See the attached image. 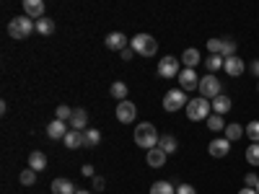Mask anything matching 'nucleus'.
<instances>
[{
    "label": "nucleus",
    "instance_id": "1",
    "mask_svg": "<svg viewBox=\"0 0 259 194\" xmlns=\"http://www.w3.org/2000/svg\"><path fill=\"white\" fill-rule=\"evenodd\" d=\"M158 129L150 124V122H140L138 127H135V145H140L143 150H153V148H158Z\"/></svg>",
    "mask_w": 259,
    "mask_h": 194
},
{
    "label": "nucleus",
    "instance_id": "2",
    "mask_svg": "<svg viewBox=\"0 0 259 194\" xmlns=\"http://www.w3.org/2000/svg\"><path fill=\"white\" fill-rule=\"evenodd\" d=\"M36 31V21L29 16H16L13 21H8V34L13 39H29Z\"/></svg>",
    "mask_w": 259,
    "mask_h": 194
},
{
    "label": "nucleus",
    "instance_id": "3",
    "mask_svg": "<svg viewBox=\"0 0 259 194\" xmlns=\"http://www.w3.org/2000/svg\"><path fill=\"white\" fill-rule=\"evenodd\" d=\"M210 114H212V104H210L207 99H202V96L192 99V101L187 104V117H189L192 122H207Z\"/></svg>",
    "mask_w": 259,
    "mask_h": 194
},
{
    "label": "nucleus",
    "instance_id": "4",
    "mask_svg": "<svg viewBox=\"0 0 259 194\" xmlns=\"http://www.w3.org/2000/svg\"><path fill=\"white\" fill-rule=\"evenodd\" d=\"M130 47H133L135 55H143V57H153L158 52V41L150 36V34H138L130 39Z\"/></svg>",
    "mask_w": 259,
    "mask_h": 194
},
{
    "label": "nucleus",
    "instance_id": "5",
    "mask_svg": "<svg viewBox=\"0 0 259 194\" xmlns=\"http://www.w3.org/2000/svg\"><path fill=\"white\" fill-rule=\"evenodd\" d=\"M197 91H200V96L207 99V101H210V99H218V96L223 93V83L215 78L212 73H207V75L200 78V88H197Z\"/></svg>",
    "mask_w": 259,
    "mask_h": 194
},
{
    "label": "nucleus",
    "instance_id": "6",
    "mask_svg": "<svg viewBox=\"0 0 259 194\" xmlns=\"http://www.w3.org/2000/svg\"><path fill=\"white\" fill-rule=\"evenodd\" d=\"M187 104H189V99H187V93L182 88H171V91L163 93V109L166 112H179L182 106L187 109Z\"/></svg>",
    "mask_w": 259,
    "mask_h": 194
},
{
    "label": "nucleus",
    "instance_id": "7",
    "mask_svg": "<svg viewBox=\"0 0 259 194\" xmlns=\"http://www.w3.org/2000/svg\"><path fill=\"white\" fill-rule=\"evenodd\" d=\"M179 73H182V60H177L174 55H166V57H161V62H158V75L161 78H179Z\"/></svg>",
    "mask_w": 259,
    "mask_h": 194
},
{
    "label": "nucleus",
    "instance_id": "8",
    "mask_svg": "<svg viewBox=\"0 0 259 194\" xmlns=\"http://www.w3.org/2000/svg\"><path fill=\"white\" fill-rule=\"evenodd\" d=\"M135 117H138V106L133 101H119L117 104V119H119V124H133Z\"/></svg>",
    "mask_w": 259,
    "mask_h": 194
},
{
    "label": "nucleus",
    "instance_id": "9",
    "mask_svg": "<svg viewBox=\"0 0 259 194\" xmlns=\"http://www.w3.org/2000/svg\"><path fill=\"white\" fill-rule=\"evenodd\" d=\"M179 83H182V91H184V93H187V91H197V88H200V75H197V70L184 68V70L179 73Z\"/></svg>",
    "mask_w": 259,
    "mask_h": 194
},
{
    "label": "nucleus",
    "instance_id": "10",
    "mask_svg": "<svg viewBox=\"0 0 259 194\" xmlns=\"http://www.w3.org/2000/svg\"><path fill=\"white\" fill-rule=\"evenodd\" d=\"M207 153H210L212 158H226V156L231 153V142H228L226 137H215V140H210V145H207Z\"/></svg>",
    "mask_w": 259,
    "mask_h": 194
},
{
    "label": "nucleus",
    "instance_id": "11",
    "mask_svg": "<svg viewBox=\"0 0 259 194\" xmlns=\"http://www.w3.org/2000/svg\"><path fill=\"white\" fill-rule=\"evenodd\" d=\"M104 44L109 47V50H114V52H124V50H127V44H130V39H127L122 31H112V34H106Z\"/></svg>",
    "mask_w": 259,
    "mask_h": 194
},
{
    "label": "nucleus",
    "instance_id": "12",
    "mask_svg": "<svg viewBox=\"0 0 259 194\" xmlns=\"http://www.w3.org/2000/svg\"><path fill=\"white\" fill-rule=\"evenodd\" d=\"M68 132H70V129H68V122L55 119V122L47 124V137H50V140H65V135H68Z\"/></svg>",
    "mask_w": 259,
    "mask_h": 194
},
{
    "label": "nucleus",
    "instance_id": "13",
    "mask_svg": "<svg viewBox=\"0 0 259 194\" xmlns=\"http://www.w3.org/2000/svg\"><path fill=\"white\" fill-rule=\"evenodd\" d=\"M24 16L39 21V18H45V3L41 0H24Z\"/></svg>",
    "mask_w": 259,
    "mask_h": 194
},
{
    "label": "nucleus",
    "instance_id": "14",
    "mask_svg": "<svg viewBox=\"0 0 259 194\" xmlns=\"http://www.w3.org/2000/svg\"><path fill=\"white\" fill-rule=\"evenodd\" d=\"M70 129H78V132H83V129H89V112L85 109H73V117H70Z\"/></svg>",
    "mask_w": 259,
    "mask_h": 194
},
{
    "label": "nucleus",
    "instance_id": "15",
    "mask_svg": "<svg viewBox=\"0 0 259 194\" xmlns=\"http://www.w3.org/2000/svg\"><path fill=\"white\" fill-rule=\"evenodd\" d=\"M223 70L231 75V78H239L244 73V60L239 55H233V57H226V65H223Z\"/></svg>",
    "mask_w": 259,
    "mask_h": 194
},
{
    "label": "nucleus",
    "instance_id": "16",
    "mask_svg": "<svg viewBox=\"0 0 259 194\" xmlns=\"http://www.w3.org/2000/svg\"><path fill=\"white\" fill-rule=\"evenodd\" d=\"M182 62H184V68L194 70V68H197V65L202 62V55H200V50H194V47L184 50V55H182Z\"/></svg>",
    "mask_w": 259,
    "mask_h": 194
},
{
    "label": "nucleus",
    "instance_id": "17",
    "mask_svg": "<svg viewBox=\"0 0 259 194\" xmlns=\"http://www.w3.org/2000/svg\"><path fill=\"white\" fill-rule=\"evenodd\" d=\"M210 104H212V114H221V117H223V114L231 112V104H233V101H231L226 93H221L218 99H212Z\"/></svg>",
    "mask_w": 259,
    "mask_h": 194
},
{
    "label": "nucleus",
    "instance_id": "18",
    "mask_svg": "<svg viewBox=\"0 0 259 194\" xmlns=\"http://www.w3.org/2000/svg\"><path fill=\"white\" fill-rule=\"evenodd\" d=\"M75 184L70 179H55L52 181V194H75Z\"/></svg>",
    "mask_w": 259,
    "mask_h": 194
},
{
    "label": "nucleus",
    "instance_id": "19",
    "mask_svg": "<svg viewBox=\"0 0 259 194\" xmlns=\"http://www.w3.org/2000/svg\"><path fill=\"white\" fill-rule=\"evenodd\" d=\"M166 153L161 148H153V150H148V166L150 168H161V166H166Z\"/></svg>",
    "mask_w": 259,
    "mask_h": 194
},
{
    "label": "nucleus",
    "instance_id": "20",
    "mask_svg": "<svg viewBox=\"0 0 259 194\" xmlns=\"http://www.w3.org/2000/svg\"><path fill=\"white\" fill-rule=\"evenodd\" d=\"M29 168L36 171V174H39V171H45L47 168V156L41 153V150H34V153L29 156Z\"/></svg>",
    "mask_w": 259,
    "mask_h": 194
},
{
    "label": "nucleus",
    "instance_id": "21",
    "mask_svg": "<svg viewBox=\"0 0 259 194\" xmlns=\"http://www.w3.org/2000/svg\"><path fill=\"white\" fill-rule=\"evenodd\" d=\"M223 137H226L228 142L241 140V137H244V127H241L239 122H231V124H226V132H223Z\"/></svg>",
    "mask_w": 259,
    "mask_h": 194
},
{
    "label": "nucleus",
    "instance_id": "22",
    "mask_svg": "<svg viewBox=\"0 0 259 194\" xmlns=\"http://www.w3.org/2000/svg\"><path fill=\"white\" fill-rule=\"evenodd\" d=\"M158 148L163 150L166 156H171V153H177V150H179V142H177V137H174V135H161Z\"/></svg>",
    "mask_w": 259,
    "mask_h": 194
},
{
    "label": "nucleus",
    "instance_id": "23",
    "mask_svg": "<svg viewBox=\"0 0 259 194\" xmlns=\"http://www.w3.org/2000/svg\"><path fill=\"white\" fill-rule=\"evenodd\" d=\"M99 142H101V132H99V129H94V127L83 129V148H96Z\"/></svg>",
    "mask_w": 259,
    "mask_h": 194
},
{
    "label": "nucleus",
    "instance_id": "24",
    "mask_svg": "<svg viewBox=\"0 0 259 194\" xmlns=\"http://www.w3.org/2000/svg\"><path fill=\"white\" fill-rule=\"evenodd\" d=\"M65 148H70V150H75V148H83V132H78V129H70L68 135H65Z\"/></svg>",
    "mask_w": 259,
    "mask_h": 194
},
{
    "label": "nucleus",
    "instance_id": "25",
    "mask_svg": "<svg viewBox=\"0 0 259 194\" xmlns=\"http://www.w3.org/2000/svg\"><path fill=\"white\" fill-rule=\"evenodd\" d=\"M36 31H39L41 36L55 34V21H52V18H47V16H45V18H39V21H36Z\"/></svg>",
    "mask_w": 259,
    "mask_h": 194
},
{
    "label": "nucleus",
    "instance_id": "26",
    "mask_svg": "<svg viewBox=\"0 0 259 194\" xmlns=\"http://www.w3.org/2000/svg\"><path fill=\"white\" fill-rule=\"evenodd\" d=\"M223 65H226V60H223L221 55H207V60H205V68H207L212 75H215V70H221Z\"/></svg>",
    "mask_w": 259,
    "mask_h": 194
},
{
    "label": "nucleus",
    "instance_id": "27",
    "mask_svg": "<svg viewBox=\"0 0 259 194\" xmlns=\"http://www.w3.org/2000/svg\"><path fill=\"white\" fill-rule=\"evenodd\" d=\"M244 158H246V163H249V166H259V142H251V145L246 148Z\"/></svg>",
    "mask_w": 259,
    "mask_h": 194
},
{
    "label": "nucleus",
    "instance_id": "28",
    "mask_svg": "<svg viewBox=\"0 0 259 194\" xmlns=\"http://www.w3.org/2000/svg\"><path fill=\"white\" fill-rule=\"evenodd\" d=\"M207 127L212 129V132H226V122L221 114H210L207 117Z\"/></svg>",
    "mask_w": 259,
    "mask_h": 194
},
{
    "label": "nucleus",
    "instance_id": "29",
    "mask_svg": "<svg viewBox=\"0 0 259 194\" xmlns=\"http://www.w3.org/2000/svg\"><path fill=\"white\" fill-rule=\"evenodd\" d=\"M109 93H112V96H114L117 101H127V85H124L122 80H117V83H112Z\"/></svg>",
    "mask_w": 259,
    "mask_h": 194
},
{
    "label": "nucleus",
    "instance_id": "30",
    "mask_svg": "<svg viewBox=\"0 0 259 194\" xmlns=\"http://www.w3.org/2000/svg\"><path fill=\"white\" fill-rule=\"evenodd\" d=\"M150 194H177V186H171L168 181H156L150 186Z\"/></svg>",
    "mask_w": 259,
    "mask_h": 194
},
{
    "label": "nucleus",
    "instance_id": "31",
    "mask_svg": "<svg viewBox=\"0 0 259 194\" xmlns=\"http://www.w3.org/2000/svg\"><path fill=\"white\" fill-rule=\"evenodd\" d=\"M244 132H246V137H249L251 142H259V119L249 122V124H246V129H244Z\"/></svg>",
    "mask_w": 259,
    "mask_h": 194
},
{
    "label": "nucleus",
    "instance_id": "32",
    "mask_svg": "<svg viewBox=\"0 0 259 194\" xmlns=\"http://www.w3.org/2000/svg\"><path fill=\"white\" fill-rule=\"evenodd\" d=\"M70 117H73V109H70V106H65V104H60V106H57V112H55V119H60V122H70Z\"/></svg>",
    "mask_w": 259,
    "mask_h": 194
},
{
    "label": "nucleus",
    "instance_id": "33",
    "mask_svg": "<svg viewBox=\"0 0 259 194\" xmlns=\"http://www.w3.org/2000/svg\"><path fill=\"white\" fill-rule=\"evenodd\" d=\"M18 181L24 184V186H31V184L36 181V171H31V168H26V171H21V176H18Z\"/></svg>",
    "mask_w": 259,
    "mask_h": 194
},
{
    "label": "nucleus",
    "instance_id": "34",
    "mask_svg": "<svg viewBox=\"0 0 259 194\" xmlns=\"http://www.w3.org/2000/svg\"><path fill=\"white\" fill-rule=\"evenodd\" d=\"M207 52L210 55H221L223 52V39H207ZM223 57V55H221Z\"/></svg>",
    "mask_w": 259,
    "mask_h": 194
},
{
    "label": "nucleus",
    "instance_id": "35",
    "mask_svg": "<svg viewBox=\"0 0 259 194\" xmlns=\"http://www.w3.org/2000/svg\"><path fill=\"white\" fill-rule=\"evenodd\" d=\"M221 55H223V60L236 55V41H233V39H223V52H221Z\"/></svg>",
    "mask_w": 259,
    "mask_h": 194
},
{
    "label": "nucleus",
    "instance_id": "36",
    "mask_svg": "<svg viewBox=\"0 0 259 194\" xmlns=\"http://www.w3.org/2000/svg\"><path fill=\"white\" fill-rule=\"evenodd\" d=\"M177 194H197V189H194L192 184H179L177 186Z\"/></svg>",
    "mask_w": 259,
    "mask_h": 194
},
{
    "label": "nucleus",
    "instance_id": "37",
    "mask_svg": "<svg viewBox=\"0 0 259 194\" xmlns=\"http://www.w3.org/2000/svg\"><path fill=\"white\" fill-rule=\"evenodd\" d=\"M244 184H246V186H251V189H256L259 176H256V174H246V176H244Z\"/></svg>",
    "mask_w": 259,
    "mask_h": 194
},
{
    "label": "nucleus",
    "instance_id": "38",
    "mask_svg": "<svg viewBox=\"0 0 259 194\" xmlns=\"http://www.w3.org/2000/svg\"><path fill=\"white\" fill-rule=\"evenodd\" d=\"M104 184H106V181H104V176H94V179H91L94 191H104Z\"/></svg>",
    "mask_w": 259,
    "mask_h": 194
},
{
    "label": "nucleus",
    "instance_id": "39",
    "mask_svg": "<svg viewBox=\"0 0 259 194\" xmlns=\"http://www.w3.org/2000/svg\"><path fill=\"white\" fill-rule=\"evenodd\" d=\"M249 73H251V75H254V78L259 80V60H254V62L249 65Z\"/></svg>",
    "mask_w": 259,
    "mask_h": 194
},
{
    "label": "nucleus",
    "instance_id": "40",
    "mask_svg": "<svg viewBox=\"0 0 259 194\" xmlns=\"http://www.w3.org/2000/svg\"><path fill=\"white\" fill-rule=\"evenodd\" d=\"M80 171H83V176H91V179H94V166H91V163H85Z\"/></svg>",
    "mask_w": 259,
    "mask_h": 194
},
{
    "label": "nucleus",
    "instance_id": "41",
    "mask_svg": "<svg viewBox=\"0 0 259 194\" xmlns=\"http://www.w3.org/2000/svg\"><path fill=\"white\" fill-rule=\"evenodd\" d=\"M119 55H122V60H133V55H135V52H133V47H127V50H124V52H119Z\"/></svg>",
    "mask_w": 259,
    "mask_h": 194
},
{
    "label": "nucleus",
    "instance_id": "42",
    "mask_svg": "<svg viewBox=\"0 0 259 194\" xmlns=\"http://www.w3.org/2000/svg\"><path fill=\"white\" fill-rule=\"evenodd\" d=\"M239 194H256V189H251V186H244Z\"/></svg>",
    "mask_w": 259,
    "mask_h": 194
},
{
    "label": "nucleus",
    "instance_id": "43",
    "mask_svg": "<svg viewBox=\"0 0 259 194\" xmlns=\"http://www.w3.org/2000/svg\"><path fill=\"white\" fill-rule=\"evenodd\" d=\"M75 194H91V191H89V189H78Z\"/></svg>",
    "mask_w": 259,
    "mask_h": 194
},
{
    "label": "nucleus",
    "instance_id": "44",
    "mask_svg": "<svg viewBox=\"0 0 259 194\" xmlns=\"http://www.w3.org/2000/svg\"><path fill=\"white\" fill-rule=\"evenodd\" d=\"M256 93H259V80H256Z\"/></svg>",
    "mask_w": 259,
    "mask_h": 194
},
{
    "label": "nucleus",
    "instance_id": "45",
    "mask_svg": "<svg viewBox=\"0 0 259 194\" xmlns=\"http://www.w3.org/2000/svg\"><path fill=\"white\" fill-rule=\"evenodd\" d=\"M256 194H259V184H256Z\"/></svg>",
    "mask_w": 259,
    "mask_h": 194
}]
</instances>
